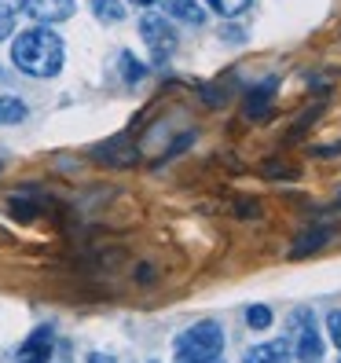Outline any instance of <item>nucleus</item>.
<instances>
[{
    "label": "nucleus",
    "mask_w": 341,
    "mask_h": 363,
    "mask_svg": "<svg viewBox=\"0 0 341 363\" xmlns=\"http://www.w3.org/2000/svg\"><path fill=\"white\" fill-rule=\"evenodd\" d=\"M11 62L30 77H55L62 70V37L48 26H33L15 37Z\"/></svg>",
    "instance_id": "obj_1"
},
{
    "label": "nucleus",
    "mask_w": 341,
    "mask_h": 363,
    "mask_svg": "<svg viewBox=\"0 0 341 363\" xmlns=\"http://www.w3.org/2000/svg\"><path fill=\"white\" fill-rule=\"evenodd\" d=\"M224 352V327L217 319H202V323L187 327L177 337V356L187 359H209V356H220Z\"/></svg>",
    "instance_id": "obj_2"
},
{
    "label": "nucleus",
    "mask_w": 341,
    "mask_h": 363,
    "mask_svg": "<svg viewBox=\"0 0 341 363\" xmlns=\"http://www.w3.org/2000/svg\"><path fill=\"white\" fill-rule=\"evenodd\" d=\"M290 352L301 359V363H323V337H319V323H315V312L301 308L294 312L290 319Z\"/></svg>",
    "instance_id": "obj_3"
},
{
    "label": "nucleus",
    "mask_w": 341,
    "mask_h": 363,
    "mask_svg": "<svg viewBox=\"0 0 341 363\" xmlns=\"http://www.w3.org/2000/svg\"><path fill=\"white\" fill-rule=\"evenodd\" d=\"M140 37L147 40V48H151L158 59H169L177 52V30L165 23V15H155V11H147L140 18Z\"/></svg>",
    "instance_id": "obj_4"
},
{
    "label": "nucleus",
    "mask_w": 341,
    "mask_h": 363,
    "mask_svg": "<svg viewBox=\"0 0 341 363\" xmlns=\"http://www.w3.org/2000/svg\"><path fill=\"white\" fill-rule=\"evenodd\" d=\"M52 349H55V334L52 327H37L23 345L15 352V363H48L52 359Z\"/></svg>",
    "instance_id": "obj_5"
},
{
    "label": "nucleus",
    "mask_w": 341,
    "mask_h": 363,
    "mask_svg": "<svg viewBox=\"0 0 341 363\" xmlns=\"http://www.w3.org/2000/svg\"><path fill=\"white\" fill-rule=\"evenodd\" d=\"M74 0H26V11L33 23H67L74 15Z\"/></svg>",
    "instance_id": "obj_6"
},
{
    "label": "nucleus",
    "mask_w": 341,
    "mask_h": 363,
    "mask_svg": "<svg viewBox=\"0 0 341 363\" xmlns=\"http://www.w3.org/2000/svg\"><path fill=\"white\" fill-rule=\"evenodd\" d=\"M242 363H294L290 341H261L242 356Z\"/></svg>",
    "instance_id": "obj_7"
},
{
    "label": "nucleus",
    "mask_w": 341,
    "mask_h": 363,
    "mask_svg": "<svg viewBox=\"0 0 341 363\" xmlns=\"http://www.w3.org/2000/svg\"><path fill=\"white\" fill-rule=\"evenodd\" d=\"M158 8L165 11V18H177V23H187V26L206 23V11L199 8V0H158Z\"/></svg>",
    "instance_id": "obj_8"
},
{
    "label": "nucleus",
    "mask_w": 341,
    "mask_h": 363,
    "mask_svg": "<svg viewBox=\"0 0 341 363\" xmlns=\"http://www.w3.org/2000/svg\"><path fill=\"white\" fill-rule=\"evenodd\" d=\"M275 96V77H264L257 89L250 92V99H246V111L250 114H264V106H268V99Z\"/></svg>",
    "instance_id": "obj_9"
},
{
    "label": "nucleus",
    "mask_w": 341,
    "mask_h": 363,
    "mask_svg": "<svg viewBox=\"0 0 341 363\" xmlns=\"http://www.w3.org/2000/svg\"><path fill=\"white\" fill-rule=\"evenodd\" d=\"M92 15L99 18V23H121L125 18V4L121 0H92Z\"/></svg>",
    "instance_id": "obj_10"
},
{
    "label": "nucleus",
    "mask_w": 341,
    "mask_h": 363,
    "mask_svg": "<svg viewBox=\"0 0 341 363\" xmlns=\"http://www.w3.org/2000/svg\"><path fill=\"white\" fill-rule=\"evenodd\" d=\"M0 121H4V125L26 121V103L18 99V96H4V99H0Z\"/></svg>",
    "instance_id": "obj_11"
},
{
    "label": "nucleus",
    "mask_w": 341,
    "mask_h": 363,
    "mask_svg": "<svg viewBox=\"0 0 341 363\" xmlns=\"http://www.w3.org/2000/svg\"><path fill=\"white\" fill-rule=\"evenodd\" d=\"M206 4L217 11V15H224V18H235V15H242L253 0H206Z\"/></svg>",
    "instance_id": "obj_12"
},
{
    "label": "nucleus",
    "mask_w": 341,
    "mask_h": 363,
    "mask_svg": "<svg viewBox=\"0 0 341 363\" xmlns=\"http://www.w3.org/2000/svg\"><path fill=\"white\" fill-rule=\"evenodd\" d=\"M323 242H327V231H315V235L308 231V235H301V239H297V246H294L290 253H294V257H305L308 250H319Z\"/></svg>",
    "instance_id": "obj_13"
},
{
    "label": "nucleus",
    "mask_w": 341,
    "mask_h": 363,
    "mask_svg": "<svg viewBox=\"0 0 341 363\" xmlns=\"http://www.w3.org/2000/svg\"><path fill=\"white\" fill-rule=\"evenodd\" d=\"M272 319H275V315H272L268 305H253V308L246 312V323H250L253 330H268V327H272Z\"/></svg>",
    "instance_id": "obj_14"
},
{
    "label": "nucleus",
    "mask_w": 341,
    "mask_h": 363,
    "mask_svg": "<svg viewBox=\"0 0 341 363\" xmlns=\"http://www.w3.org/2000/svg\"><path fill=\"white\" fill-rule=\"evenodd\" d=\"M121 74H125V81L129 84H136V81H143V67L129 55V52H121Z\"/></svg>",
    "instance_id": "obj_15"
},
{
    "label": "nucleus",
    "mask_w": 341,
    "mask_h": 363,
    "mask_svg": "<svg viewBox=\"0 0 341 363\" xmlns=\"http://www.w3.org/2000/svg\"><path fill=\"white\" fill-rule=\"evenodd\" d=\"M327 330H330V341H334L337 352H341V312H330L327 315Z\"/></svg>",
    "instance_id": "obj_16"
},
{
    "label": "nucleus",
    "mask_w": 341,
    "mask_h": 363,
    "mask_svg": "<svg viewBox=\"0 0 341 363\" xmlns=\"http://www.w3.org/2000/svg\"><path fill=\"white\" fill-rule=\"evenodd\" d=\"M18 11H26V0H0V15H18Z\"/></svg>",
    "instance_id": "obj_17"
},
{
    "label": "nucleus",
    "mask_w": 341,
    "mask_h": 363,
    "mask_svg": "<svg viewBox=\"0 0 341 363\" xmlns=\"http://www.w3.org/2000/svg\"><path fill=\"white\" fill-rule=\"evenodd\" d=\"M15 33V18L11 15H0V40H8Z\"/></svg>",
    "instance_id": "obj_18"
},
{
    "label": "nucleus",
    "mask_w": 341,
    "mask_h": 363,
    "mask_svg": "<svg viewBox=\"0 0 341 363\" xmlns=\"http://www.w3.org/2000/svg\"><path fill=\"white\" fill-rule=\"evenodd\" d=\"M177 363H224V356H209V359H187V356H177Z\"/></svg>",
    "instance_id": "obj_19"
},
{
    "label": "nucleus",
    "mask_w": 341,
    "mask_h": 363,
    "mask_svg": "<svg viewBox=\"0 0 341 363\" xmlns=\"http://www.w3.org/2000/svg\"><path fill=\"white\" fill-rule=\"evenodd\" d=\"M89 363H114V356H106V352H92Z\"/></svg>",
    "instance_id": "obj_20"
},
{
    "label": "nucleus",
    "mask_w": 341,
    "mask_h": 363,
    "mask_svg": "<svg viewBox=\"0 0 341 363\" xmlns=\"http://www.w3.org/2000/svg\"><path fill=\"white\" fill-rule=\"evenodd\" d=\"M133 4H143V8H147V4H151V0H133Z\"/></svg>",
    "instance_id": "obj_21"
},
{
    "label": "nucleus",
    "mask_w": 341,
    "mask_h": 363,
    "mask_svg": "<svg viewBox=\"0 0 341 363\" xmlns=\"http://www.w3.org/2000/svg\"><path fill=\"white\" fill-rule=\"evenodd\" d=\"M151 363H158V359H151Z\"/></svg>",
    "instance_id": "obj_22"
},
{
    "label": "nucleus",
    "mask_w": 341,
    "mask_h": 363,
    "mask_svg": "<svg viewBox=\"0 0 341 363\" xmlns=\"http://www.w3.org/2000/svg\"><path fill=\"white\" fill-rule=\"evenodd\" d=\"M337 363H341V359H337Z\"/></svg>",
    "instance_id": "obj_23"
}]
</instances>
